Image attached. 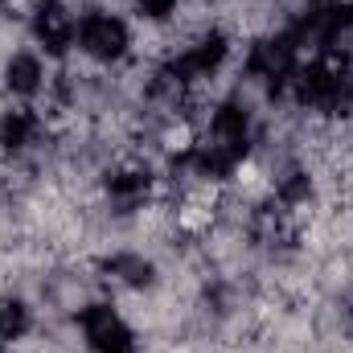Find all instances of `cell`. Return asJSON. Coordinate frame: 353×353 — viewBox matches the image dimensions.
I'll return each mask as SVG.
<instances>
[{"label":"cell","mask_w":353,"mask_h":353,"mask_svg":"<svg viewBox=\"0 0 353 353\" xmlns=\"http://www.w3.org/2000/svg\"><path fill=\"white\" fill-rule=\"evenodd\" d=\"M308 176L300 173V169H292V173H283V181H279V201L283 205H296V201H304L308 197Z\"/></svg>","instance_id":"16"},{"label":"cell","mask_w":353,"mask_h":353,"mask_svg":"<svg viewBox=\"0 0 353 353\" xmlns=\"http://www.w3.org/2000/svg\"><path fill=\"white\" fill-rule=\"evenodd\" d=\"M292 37L300 46H316L325 54V62H350L353 54V4H325V8H312L296 29Z\"/></svg>","instance_id":"2"},{"label":"cell","mask_w":353,"mask_h":353,"mask_svg":"<svg viewBox=\"0 0 353 353\" xmlns=\"http://www.w3.org/2000/svg\"><path fill=\"white\" fill-rule=\"evenodd\" d=\"M222 58H226V37H222V33H205L197 46H189L181 58H173V62L165 66V74L176 79L181 87H189V83L205 79L210 70H218V66H222Z\"/></svg>","instance_id":"6"},{"label":"cell","mask_w":353,"mask_h":353,"mask_svg":"<svg viewBox=\"0 0 353 353\" xmlns=\"http://www.w3.org/2000/svg\"><path fill=\"white\" fill-rule=\"evenodd\" d=\"M296 50L300 41L292 33H279V37H263L251 46V58H247V74L267 83L271 90H283L296 74Z\"/></svg>","instance_id":"3"},{"label":"cell","mask_w":353,"mask_h":353,"mask_svg":"<svg viewBox=\"0 0 353 353\" xmlns=\"http://www.w3.org/2000/svg\"><path fill=\"white\" fill-rule=\"evenodd\" d=\"M79 41H83V50L94 62H119L128 54V46H132L128 25L119 17H111V12H87L83 25H79Z\"/></svg>","instance_id":"5"},{"label":"cell","mask_w":353,"mask_h":353,"mask_svg":"<svg viewBox=\"0 0 353 353\" xmlns=\"http://www.w3.org/2000/svg\"><path fill=\"white\" fill-rule=\"evenodd\" d=\"M333 74H337V66L325 62V58H316V62H308V66H296L288 90H292V99H296L300 107L325 111V107H329V90H333Z\"/></svg>","instance_id":"8"},{"label":"cell","mask_w":353,"mask_h":353,"mask_svg":"<svg viewBox=\"0 0 353 353\" xmlns=\"http://www.w3.org/2000/svg\"><path fill=\"white\" fill-rule=\"evenodd\" d=\"M41 79H46V70H41V62L33 54H12L8 66H4V87L12 90V94H25V99L37 94Z\"/></svg>","instance_id":"11"},{"label":"cell","mask_w":353,"mask_h":353,"mask_svg":"<svg viewBox=\"0 0 353 353\" xmlns=\"http://www.w3.org/2000/svg\"><path fill=\"white\" fill-rule=\"evenodd\" d=\"M29 308L17 300V296H0V345H8V341H21L25 333H29Z\"/></svg>","instance_id":"13"},{"label":"cell","mask_w":353,"mask_h":353,"mask_svg":"<svg viewBox=\"0 0 353 353\" xmlns=\"http://www.w3.org/2000/svg\"><path fill=\"white\" fill-rule=\"evenodd\" d=\"M103 271H107V279H119L123 288H148L152 283V263L144 259V255H111L107 263H103Z\"/></svg>","instance_id":"12"},{"label":"cell","mask_w":353,"mask_h":353,"mask_svg":"<svg viewBox=\"0 0 353 353\" xmlns=\"http://www.w3.org/2000/svg\"><path fill=\"white\" fill-rule=\"evenodd\" d=\"M251 148V115L239 103H222L210 119V136L189 152V165L197 176H230L239 169V161Z\"/></svg>","instance_id":"1"},{"label":"cell","mask_w":353,"mask_h":353,"mask_svg":"<svg viewBox=\"0 0 353 353\" xmlns=\"http://www.w3.org/2000/svg\"><path fill=\"white\" fill-rule=\"evenodd\" d=\"M325 115H333V119H353V66H337Z\"/></svg>","instance_id":"14"},{"label":"cell","mask_w":353,"mask_h":353,"mask_svg":"<svg viewBox=\"0 0 353 353\" xmlns=\"http://www.w3.org/2000/svg\"><path fill=\"white\" fill-rule=\"evenodd\" d=\"M136 8H140V17H148V21H165L176 8V0H136Z\"/></svg>","instance_id":"17"},{"label":"cell","mask_w":353,"mask_h":353,"mask_svg":"<svg viewBox=\"0 0 353 353\" xmlns=\"http://www.w3.org/2000/svg\"><path fill=\"white\" fill-rule=\"evenodd\" d=\"M79 325L94 353H136V337H132L128 321L111 304H87L79 312Z\"/></svg>","instance_id":"4"},{"label":"cell","mask_w":353,"mask_h":353,"mask_svg":"<svg viewBox=\"0 0 353 353\" xmlns=\"http://www.w3.org/2000/svg\"><path fill=\"white\" fill-rule=\"evenodd\" d=\"M341 316H345V329L353 333V296H345V304H341Z\"/></svg>","instance_id":"18"},{"label":"cell","mask_w":353,"mask_h":353,"mask_svg":"<svg viewBox=\"0 0 353 353\" xmlns=\"http://www.w3.org/2000/svg\"><path fill=\"white\" fill-rule=\"evenodd\" d=\"M152 193V173L148 169H119V173L107 176V201L119 210V214H132L148 201Z\"/></svg>","instance_id":"9"},{"label":"cell","mask_w":353,"mask_h":353,"mask_svg":"<svg viewBox=\"0 0 353 353\" xmlns=\"http://www.w3.org/2000/svg\"><path fill=\"white\" fill-rule=\"evenodd\" d=\"M37 136H41V119L33 111H4V119H0V144H4V152H25Z\"/></svg>","instance_id":"10"},{"label":"cell","mask_w":353,"mask_h":353,"mask_svg":"<svg viewBox=\"0 0 353 353\" xmlns=\"http://www.w3.org/2000/svg\"><path fill=\"white\" fill-rule=\"evenodd\" d=\"M255 239H259L263 247H279V243H288V239H292L283 210L267 205V210H259V214H255Z\"/></svg>","instance_id":"15"},{"label":"cell","mask_w":353,"mask_h":353,"mask_svg":"<svg viewBox=\"0 0 353 353\" xmlns=\"http://www.w3.org/2000/svg\"><path fill=\"white\" fill-rule=\"evenodd\" d=\"M74 17L62 0H37L33 8V37L46 46V54H66L74 41Z\"/></svg>","instance_id":"7"}]
</instances>
